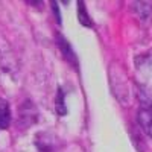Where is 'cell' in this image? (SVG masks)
<instances>
[{
	"label": "cell",
	"mask_w": 152,
	"mask_h": 152,
	"mask_svg": "<svg viewBox=\"0 0 152 152\" xmlns=\"http://www.w3.org/2000/svg\"><path fill=\"white\" fill-rule=\"evenodd\" d=\"M38 119V113L37 108L31 104V102H23V105L20 107V113H18V123L23 128H28L32 123H35Z\"/></svg>",
	"instance_id": "1"
},
{
	"label": "cell",
	"mask_w": 152,
	"mask_h": 152,
	"mask_svg": "<svg viewBox=\"0 0 152 152\" xmlns=\"http://www.w3.org/2000/svg\"><path fill=\"white\" fill-rule=\"evenodd\" d=\"M56 43H58V47H59V50H61L62 56H64V59H66L67 62H70V64H72L73 67H78L76 55H75V52H73V49H72L70 43L66 40L64 37H61L59 34L56 35Z\"/></svg>",
	"instance_id": "2"
},
{
	"label": "cell",
	"mask_w": 152,
	"mask_h": 152,
	"mask_svg": "<svg viewBox=\"0 0 152 152\" xmlns=\"http://www.w3.org/2000/svg\"><path fill=\"white\" fill-rule=\"evenodd\" d=\"M35 146H37L38 152H55L53 138L47 132H40L35 137Z\"/></svg>",
	"instance_id": "3"
},
{
	"label": "cell",
	"mask_w": 152,
	"mask_h": 152,
	"mask_svg": "<svg viewBox=\"0 0 152 152\" xmlns=\"http://www.w3.org/2000/svg\"><path fill=\"white\" fill-rule=\"evenodd\" d=\"M132 11L137 15L138 20L142 21H149V18L152 17V3L149 2H135L132 3Z\"/></svg>",
	"instance_id": "4"
},
{
	"label": "cell",
	"mask_w": 152,
	"mask_h": 152,
	"mask_svg": "<svg viewBox=\"0 0 152 152\" xmlns=\"http://www.w3.org/2000/svg\"><path fill=\"white\" fill-rule=\"evenodd\" d=\"M137 119H138V123H140L142 129L152 138V113L142 108V110H138Z\"/></svg>",
	"instance_id": "5"
},
{
	"label": "cell",
	"mask_w": 152,
	"mask_h": 152,
	"mask_svg": "<svg viewBox=\"0 0 152 152\" xmlns=\"http://www.w3.org/2000/svg\"><path fill=\"white\" fill-rule=\"evenodd\" d=\"M11 125V110L6 100H0V129H8Z\"/></svg>",
	"instance_id": "6"
},
{
	"label": "cell",
	"mask_w": 152,
	"mask_h": 152,
	"mask_svg": "<svg viewBox=\"0 0 152 152\" xmlns=\"http://www.w3.org/2000/svg\"><path fill=\"white\" fill-rule=\"evenodd\" d=\"M55 107H56V113L59 114V116H66L67 114V108H66V99H64V91L61 90H58V94H56V104H55Z\"/></svg>",
	"instance_id": "7"
},
{
	"label": "cell",
	"mask_w": 152,
	"mask_h": 152,
	"mask_svg": "<svg viewBox=\"0 0 152 152\" xmlns=\"http://www.w3.org/2000/svg\"><path fill=\"white\" fill-rule=\"evenodd\" d=\"M78 17H79V23L82 24V26H91V20H90V15H88V12L85 11L84 2H79V8H78Z\"/></svg>",
	"instance_id": "8"
},
{
	"label": "cell",
	"mask_w": 152,
	"mask_h": 152,
	"mask_svg": "<svg viewBox=\"0 0 152 152\" xmlns=\"http://www.w3.org/2000/svg\"><path fill=\"white\" fill-rule=\"evenodd\" d=\"M146 61H148V62H149V64L152 66V56H149V58H146Z\"/></svg>",
	"instance_id": "9"
}]
</instances>
